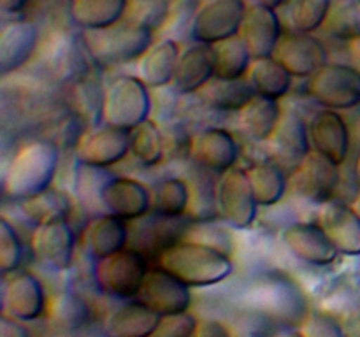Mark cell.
Masks as SVG:
<instances>
[{
	"instance_id": "cell-5",
	"label": "cell",
	"mask_w": 360,
	"mask_h": 337,
	"mask_svg": "<svg viewBox=\"0 0 360 337\" xmlns=\"http://www.w3.org/2000/svg\"><path fill=\"white\" fill-rule=\"evenodd\" d=\"M150 260L136 248H125L94 262V283L102 295L115 300H136L144 283Z\"/></svg>"
},
{
	"instance_id": "cell-56",
	"label": "cell",
	"mask_w": 360,
	"mask_h": 337,
	"mask_svg": "<svg viewBox=\"0 0 360 337\" xmlns=\"http://www.w3.org/2000/svg\"><path fill=\"white\" fill-rule=\"evenodd\" d=\"M357 181H359V185H360V157H359V160H357Z\"/></svg>"
},
{
	"instance_id": "cell-49",
	"label": "cell",
	"mask_w": 360,
	"mask_h": 337,
	"mask_svg": "<svg viewBox=\"0 0 360 337\" xmlns=\"http://www.w3.org/2000/svg\"><path fill=\"white\" fill-rule=\"evenodd\" d=\"M192 337H234L229 323L214 318H202L197 322Z\"/></svg>"
},
{
	"instance_id": "cell-37",
	"label": "cell",
	"mask_w": 360,
	"mask_h": 337,
	"mask_svg": "<svg viewBox=\"0 0 360 337\" xmlns=\"http://www.w3.org/2000/svg\"><path fill=\"white\" fill-rule=\"evenodd\" d=\"M333 0H287L280 14L285 30L315 34L323 27Z\"/></svg>"
},
{
	"instance_id": "cell-18",
	"label": "cell",
	"mask_w": 360,
	"mask_h": 337,
	"mask_svg": "<svg viewBox=\"0 0 360 337\" xmlns=\"http://www.w3.org/2000/svg\"><path fill=\"white\" fill-rule=\"evenodd\" d=\"M266 146L274 164L280 165L285 172H292L311 151L308 121H304L297 111L283 109L280 123Z\"/></svg>"
},
{
	"instance_id": "cell-46",
	"label": "cell",
	"mask_w": 360,
	"mask_h": 337,
	"mask_svg": "<svg viewBox=\"0 0 360 337\" xmlns=\"http://www.w3.org/2000/svg\"><path fill=\"white\" fill-rule=\"evenodd\" d=\"M185 239H192V241H199L202 244L213 246V248L220 249V251L232 255V237L225 228L218 227L217 223L211 221H193L190 225L188 232H186Z\"/></svg>"
},
{
	"instance_id": "cell-35",
	"label": "cell",
	"mask_w": 360,
	"mask_h": 337,
	"mask_svg": "<svg viewBox=\"0 0 360 337\" xmlns=\"http://www.w3.org/2000/svg\"><path fill=\"white\" fill-rule=\"evenodd\" d=\"M197 95L200 97L202 104L220 112H239L255 97L246 77L238 81L213 77Z\"/></svg>"
},
{
	"instance_id": "cell-3",
	"label": "cell",
	"mask_w": 360,
	"mask_h": 337,
	"mask_svg": "<svg viewBox=\"0 0 360 337\" xmlns=\"http://www.w3.org/2000/svg\"><path fill=\"white\" fill-rule=\"evenodd\" d=\"M157 265L190 288L214 286L234 272L231 255L192 239H183L162 251Z\"/></svg>"
},
{
	"instance_id": "cell-28",
	"label": "cell",
	"mask_w": 360,
	"mask_h": 337,
	"mask_svg": "<svg viewBox=\"0 0 360 337\" xmlns=\"http://www.w3.org/2000/svg\"><path fill=\"white\" fill-rule=\"evenodd\" d=\"M181 53L178 42L172 39H162L151 44V48L137 62V77L148 88H165L172 84L176 62Z\"/></svg>"
},
{
	"instance_id": "cell-2",
	"label": "cell",
	"mask_w": 360,
	"mask_h": 337,
	"mask_svg": "<svg viewBox=\"0 0 360 337\" xmlns=\"http://www.w3.org/2000/svg\"><path fill=\"white\" fill-rule=\"evenodd\" d=\"M58 164L60 146L55 140L35 139L23 144L4 171L2 193L6 200L20 204L51 188Z\"/></svg>"
},
{
	"instance_id": "cell-41",
	"label": "cell",
	"mask_w": 360,
	"mask_h": 337,
	"mask_svg": "<svg viewBox=\"0 0 360 337\" xmlns=\"http://www.w3.org/2000/svg\"><path fill=\"white\" fill-rule=\"evenodd\" d=\"M322 28L338 41H357L360 37V0H333Z\"/></svg>"
},
{
	"instance_id": "cell-47",
	"label": "cell",
	"mask_w": 360,
	"mask_h": 337,
	"mask_svg": "<svg viewBox=\"0 0 360 337\" xmlns=\"http://www.w3.org/2000/svg\"><path fill=\"white\" fill-rule=\"evenodd\" d=\"M299 332L302 337H347L341 323L319 309L309 312L304 323L299 326Z\"/></svg>"
},
{
	"instance_id": "cell-48",
	"label": "cell",
	"mask_w": 360,
	"mask_h": 337,
	"mask_svg": "<svg viewBox=\"0 0 360 337\" xmlns=\"http://www.w3.org/2000/svg\"><path fill=\"white\" fill-rule=\"evenodd\" d=\"M199 319L192 312L162 316L160 325L151 337H192Z\"/></svg>"
},
{
	"instance_id": "cell-16",
	"label": "cell",
	"mask_w": 360,
	"mask_h": 337,
	"mask_svg": "<svg viewBox=\"0 0 360 337\" xmlns=\"http://www.w3.org/2000/svg\"><path fill=\"white\" fill-rule=\"evenodd\" d=\"M281 244L299 262L311 267H329L336 263L340 251L316 221H294L280 234Z\"/></svg>"
},
{
	"instance_id": "cell-21",
	"label": "cell",
	"mask_w": 360,
	"mask_h": 337,
	"mask_svg": "<svg viewBox=\"0 0 360 337\" xmlns=\"http://www.w3.org/2000/svg\"><path fill=\"white\" fill-rule=\"evenodd\" d=\"M311 151L336 165H343L350 154V130L343 116L333 109H320L308 121Z\"/></svg>"
},
{
	"instance_id": "cell-29",
	"label": "cell",
	"mask_w": 360,
	"mask_h": 337,
	"mask_svg": "<svg viewBox=\"0 0 360 337\" xmlns=\"http://www.w3.org/2000/svg\"><path fill=\"white\" fill-rule=\"evenodd\" d=\"M281 114H283V109L280 102L255 95L238 112L239 130L253 143H267L280 123Z\"/></svg>"
},
{
	"instance_id": "cell-4",
	"label": "cell",
	"mask_w": 360,
	"mask_h": 337,
	"mask_svg": "<svg viewBox=\"0 0 360 337\" xmlns=\"http://www.w3.org/2000/svg\"><path fill=\"white\" fill-rule=\"evenodd\" d=\"M83 46L86 55L101 67L123 65L139 62L151 48L155 32L143 25L123 20L101 30H83Z\"/></svg>"
},
{
	"instance_id": "cell-12",
	"label": "cell",
	"mask_w": 360,
	"mask_h": 337,
	"mask_svg": "<svg viewBox=\"0 0 360 337\" xmlns=\"http://www.w3.org/2000/svg\"><path fill=\"white\" fill-rule=\"evenodd\" d=\"M127 154H130V133L104 123L84 130L76 144L77 164L86 167H115Z\"/></svg>"
},
{
	"instance_id": "cell-24",
	"label": "cell",
	"mask_w": 360,
	"mask_h": 337,
	"mask_svg": "<svg viewBox=\"0 0 360 337\" xmlns=\"http://www.w3.org/2000/svg\"><path fill=\"white\" fill-rule=\"evenodd\" d=\"M39 46V30L32 21L16 20L0 32V72L4 77L23 69Z\"/></svg>"
},
{
	"instance_id": "cell-44",
	"label": "cell",
	"mask_w": 360,
	"mask_h": 337,
	"mask_svg": "<svg viewBox=\"0 0 360 337\" xmlns=\"http://www.w3.org/2000/svg\"><path fill=\"white\" fill-rule=\"evenodd\" d=\"M229 325H231L234 337H278L280 333L278 329H281L267 316L243 308L239 309V312Z\"/></svg>"
},
{
	"instance_id": "cell-1",
	"label": "cell",
	"mask_w": 360,
	"mask_h": 337,
	"mask_svg": "<svg viewBox=\"0 0 360 337\" xmlns=\"http://www.w3.org/2000/svg\"><path fill=\"white\" fill-rule=\"evenodd\" d=\"M238 302L239 308L260 312L281 329H299L311 312L302 284L281 270L255 274L239 291Z\"/></svg>"
},
{
	"instance_id": "cell-11",
	"label": "cell",
	"mask_w": 360,
	"mask_h": 337,
	"mask_svg": "<svg viewBox=\"0 0 360 337\" xmlns=\"http://www.w3.org/2000/svg\"><path fill=\"white\" fill-rule=\"evenodd\" d=\"M2 315L28 323L48 315L49 297L42 281L30 270H18L2 281Z\"/></svg>"
},
{
	"instance_id": "cell-34",
	"label": "cell",
	"mask_w": 360,
	"mask_h": 337,
	"mask_svg": "<svg viewBox=\"0 0 360 337\" xmlns=\"http://www.w3.org/2000/svg\"><path fill=\"white\" fill-rule=\"evenodd\" d=\"M259 207L278 206L288 192V176L274 161H259L246 168Z\"/></svg>"
},
{
	"instance_id": "cell-13",
	"label": "cell",
	"mask_w": 360,
	"mask_h": 337,
	"mask_svg": "<svg viewBox=\"0 0 360 337\" xmlns=\"http://www.w3.org/2000/svg\"><path fill=\"white\" fill-rule=\"evenodd\" d=\"M34 258L46 269L63 272L72 267L76 251V235L65 218L44 221L34 227L30 235Z\"/></svg>"
},
{
	"instance_id": "cell-9",
	"label": "cell",
	"mask_w": 360,
	"mask_h": 337,
	"mask_svg": "<svg viewBox=\"0 0 360 337\" xmlns=\"http://www.w3.org/2000/svg\"><path fill=\"white\" fill-rule=\"evenodd\" d=\"M246 9L245 0H210L193 14L190 37L193 42L207 46L236 37L241 30Z\"/></svg>"
},
{
	"instance_id": "cell-36",
	"label": "cell",
	"mask_w": 360,
	"mask_h": 337,
	"mask_svg": "<svg viewBox=\"0 0 360 337\" xmlns=\"http://www.w3.org/2000/svg\"><path fill=\"white\" fill-rule=\"evenodd\" d=\"M213 172L193 164L185 178L190 190L188 214L192 221H211L218 214V181H213Z\"/></svg>"
},
{
	"instance_id": "cell-20",
	"label": "cell",
	"mask_w": 360,
	"mask_h": 337,
	"mask_svg": "<svg viewBox=\"0 0 360 337\" xmlns=\"http://www.w3.org/2000/svg\"><path fill=\"white\" fill-rule=\"evenodd\" d=\"M283 32L285 27L278 9L255 2L246 9L239 37L245 41L252 58L259 60L274 55Z\"/></svg>"
},
{
	"instance_id": "cell-53",
	"label": "cell",
	"mask_w": 360,
	"mask_h": 337,
	"mask_svg": "<svg viewBox=\"0 0 360 337\" xmlns=\"http://www.w3.org/2000/svg\"><path fill=\"white\" fill-rule=\"evenodd\" d=\"M257 2L264 4V6L273 7V9H280V7L285 6V2H287V0H257Z\"/></svg>"
},
{
	"instance_id": "cell-22",
	"label": "cell",
	"mask_w": 360,
	"mask_h": 337,
	"mask_svg": "<svg viewBox=\"0 0 360 337\" xmlns=\"http://www.w3.org/2000/svg\"><path fill=\"white\" fill-rule=\"evenodd\" d=\"M316 223L323 228L334 248L345 256H360V218L352 206L333 199L320 206Z\"/></svg>"
},
{
	"instance_id": "cell-55",
	"label": "cell",
	"mask_w": 360,
	"mask_h": 337,
	"mask_svg": "<svg viewBox=\"0 0 360 337\" xmlns=\"http://www.w3.org/2000/svg\"><path fill=\"white\" fill-rule=\"evenodd\" d=\"M350 206H352V209H354L355 213H357V216L360 218V192L354 197V200H352Z\"/></svg>"
},
{
	"instance_id": "cell-52",
	"label": "cell",
	"mask_w": 360,
	"mask_h": 337,
	"mask_svg": "<svg viewBox=\"0 0 360 337\" xmlns=\"http://www.w3.org/2000/svg\"><path fill=\"white\" fill-rule=\"evenodd\" d=\"M350 53H352V56H354L355 62H357L359 67H360V37L357 39V41L350 42Z\"/></svg>"
},
{
	"instance_id": "cell-33",
	"label": "cell",
	"mask_w": 360,
	"mask_h": 337,
	"mask_svg": "<svg viewBox=\"0 0 360 337\" xmlns=\"http://www.w3.org/2000/svg\"><path fill=\"white\" fill-rule=\"evenodd\" d=\"M41 60L48 67L55 79L76 81L83 79V58L77 51L74 41L62 34H55L48 39Z\"/></svg>"
},
{
	"instance_id": "cell-54",
	"label": "cell",
	"mask_w": 360,
	"mask_h": 337,
	"mask_svg": "<svg viewBox=\"0 0 360 337\" xmlns=\"http://www.w3.org/2000/svg\"><path fill=\"white\" fill-rule=\"evenodd\" d=\"M278 337H302V333L299 332V329H285L278 333Z\"/></svg>"
},
{
	"instance_id": "cell-32",
	"label": "cell",
	"mask_w": 360,
	"mask_h": 337,
	"mask_svg": "<svg viewBox=\"0 0 360 337\" xmlns=\"http://www.w3.org/2000/svg\"><path fill=\"white\" fill-rule=\"evenodd\" d=\"M130 0H72L70 18L83 30H101L125 20Z\"/></svg>"
},
{
	"instance_id": "cell-27",
	"label": "cell",
	"mask_w": 360,
	"mask_h": 337,
	"mask_svg": "<svg viewBox=\"0 0 360 337\" xmlns=\"http://www.w3.org/2000/svg\"><path fill=\"white\" fill-rule=\"evenodd\" d=\"M162 316L137 300H127L104 319L105 337H151Z\"/></svg>"
},
{
	"instance_id": "cell-43",
	"label": "cell",
	"mask_w": 360,
	"mask_h": 337,
	"mask_svg": "<svg viewBox=\"0 0 360 337\" xmlns=\"http://www.w3.org/2000/svg\"><path fill=\"white\" fill-rule=\"evenodd\" d=\"M23 241L16 227L6 216H2L0 218V272L2 276L18 272L23 262Z\"/></svg>"
},
{
	"instance_id": "cell-42",
	"label": "cell",
	"mask_w": 360,
	"mask_h": 337,
	"mask_svg": "<svg viewBox=\"0 0 360 337\" xmlns=\"http://www.w3.org/2000/svg\"><path fill=\"white\" fill-rule=\"evenodd\" d=\"M20 206L28 216V220L34 221L35 227H37V225L44 223V221L56 220V218H65L67 220L72 204H70L69 195H65L63 192L55 190L51 186L46 192L20 202Z\"/></svg>"
},
{
	"instance_id": "cell-38",
	"label": "cell",
	"mask_w": 360,
	"mask_h": 337,
	"mask_svg": "<svg viewBox=\"0 0 360 337\" xmlns=\"http://www.w3.org/2000/svg\"><path fill=\"white\" fill-rule=\"evenodd\" d=\"M214 77L227 81L245 79L248 76L253 58L239 35L221 41L213 46Z\"/></svg>"
},
{
	"instance_id": "cell-25",
	"label": "cell",
	"mask_w": 360,
	"mask_h": 337,
	"mask_svg": "<svg viewBox=\"0 0 360 337\" xmlns=\"http://www.w3.org/2000/svg\"><path fill=\"white\" fill-rule=\"evenodd\" d=\"M130 227L127 221L111 214H98L91 218L84 227L81 242L84 251L94 262L111 256L129 248Z\"/></svg>"
},
{
	"instance_id": "cell-45",
	"label": "cell",
	"mask_w": 360,
	"mask_h": 337,
	"mask_svg": "<svg viewBox=\"0 0 360 337\" xmlns=\"http://www.w3.org/2000/svg\"><path fill=\"white\" fill-rule=\"evenodd\" d=\"M169 0H139V2H130L127 11L125 20L132 23L143 25L150 30H157L158 25L167 16Z\"/></svg>"
},
{
	"instance_id": "cell-7",
	"label": "cell",
	"mask_w": 360,
	"mask_h": 337,
	"mask_svg": "<svg viewBox=\"0 0 360 337\" xmlns=\"http://www.w3.org/2000/svg\"><path fill=\"white\" fill-rule=\"evenodd\" d=\"M308 93L323 109L348 111L359 107L360 69L348 63L329 62L309 77Z\"/></svg>"
},
{
	"instance_id": "cell-39",
	"label": "cell",
	"mask_w": 360,
	"mask_h": 337,
	"mask_svg": "<svg viewBox=\"0 0 360 337\" xmlns=\"http://www.w3.org/2000/svg\"><path fill=\"white\" fill-rule=\"evenodd\" d=\"M190 190L185 178H165L151 192V213L165 218L188 214Z\"/></svg>"
},
{
	"instance_id": "cell-23",
	"label": "cell",
	"mask_w": 360,
	"mask_h": 337,
	"mask_svg": "<svg viewBox=\"0 0 360 337\" xmlns=\"http://www.w3.org/2000/svg\"><path fill=\"white\" fill-rule=\"evenodd\" d=\"M214 77L213 46L192 42L181 49L176 62L172 86L181 95L199 93Z\"/></svg>"
},
{
	"instance_id": "cell-51",
	"label": "cell",
	"mask_w": 360,
	"mask_h": 337,
	"mask_svg": "<svg viewBox=\"0 0 360 337\" xmlns=\"http://www.w3.org/2000/svg\"><path fill=\"white\" fill-rule=\"evenodd\" d=\"M30 0H0V7L6 14H18L27 9Z\"/></svg>"
},
{
	"instance_id": "cell-40",
	"label": "cell",
	"mask_w": 360,
	"mask_h": 337,
	"mask_svg": "<svg viewBox=\"0 0 360 337\" xmlns=\"http://www.w3.org/2000/svg\"><path fill=\"white\" fill-rule=\"evenodd\" d=\"M130 154L144 167H155L165 157L164 132L153 119H146L130 130Z\"/></svg>"
},
{
	"instance_id": "cell-19",
	"label": "cell",
	"mask_w": 360,
	"mask_h": 337,
	"mask_svg": "<svg viewBox=\"0 0 360 337\" xmlns=\"http://www.w3.org/2000/svg\"><path fill=\"white\" fill-rule=\"evenodd\" d=\"M188 158L192 164L221 176L236 167L239 146L231 130L220 126H207L192 136Z\"/></svg>"
},
{
	"instance_id": "cell-10",
	"label": "cell",
	"mask_w": 360,
	"mask_h": 337,
	"mask_svg": "<svg viewBox=\"0 0 360 337\" xmlns=\"http://www.w3.org/2000/svg\"><path fill=\"white\" fill-rule=\"evenodd\" d=\"M218 214L229 227L248 230L259 216V204L253 195L246 168L234 167L218 178Z\"/></svg>"
},
{
	"instance_id": "cell-30",
	"label": "cell",
	"mask_w": 360,
	"mask_h": 337,
	"mask_svg": "<svg viewBox=\"0 0 360 337\" xmlns=\"http://www.w3.org/2000/svg\"><path fill=\"white\" fill-rule=\"evenodd\" d=\"M48 319L63 332L86 329L94 319V311L86 298L74 290H62L49 298Z\"/></svg>"
},
{
	"instance_id": "cell-26",
	"label": "cell",
	"mask_w": 360,
	"mask_h": 337,
	"mask_svg": "<svg viewBox=\"0 0 360 337\" xmlns=\"http://www.w3.org/2000/svg\"><path fill=\"white\" fill-rule=\"evenodd\" d=\"M319 311L338 319L347 337H360V291L350 281H334L323 290Z\"/></svg>"
},
{
	"instance_id": "cell-57",
	"label": "cell",
	"mask_w": 360,
	"mask_h": 337,
	"mask_svg": "<svg viewBox=\"0 0 360 337\" xmlns=\"http://www.w3.org/2000/svg\"><path fill=\"white\" fill-rule=\"evenodd\" d=\"M130 2H139V0H130Z\"/></svg>"
},
{
	"instance_id": "cell-15",
	"label": "cell",
	"mask_w": 360,
	"mask_h": 337,
	"mask_svg": "<svg viewBox=\"0 0 360 337\" xmlns=\"http://www.w3.org/2000/svg\"><path fill=\"white\" fill-rule=\"evenodd\" d=\"M273 56L292 77L299 79H309L329 63V53L323 42L316 35L302 32L285 30Z\"/></svg>"
},
{
	"instance_id": "cell-14",
	"label": "cell",
	"mask_w": 360,
	"mask_h": 337,
	"mask_svg": "<svg viewBox=\"0 0 360 337\" xmlns=\"http://www.w3.org/2000/svg\"><path fill=\"white\" fill-rule=\"evenodd\" d=\"M98 206L102 214L132 223L151 213V192L139 179L111 176L98 193Z\"/></svg>"
},
{
	"instance_id": "cell-17",
	"label": "cell",
	"mask_w": 360,
	"mask_h": 337,
	"mask_svg": "<svg viewBox=\"0 0 360 337\" xmlns=\"http://www.w3.org/2000/svg\"><path fill=\"white\" fill-rule=\"evenodd\" d=\"M192 288L169 274L162 267H151L136 300L150 308L158 316L188 312L192 305Z\"/></svg>"
},
{
	"instance_id": "cell-31",
	"label": "cell",
	"mask_w": 360,
	"mask_h": 337,
	"mask_svg": "<svg viewBox=\"0 0 360 337\" xmlns=\"http://www.w3.org/2000/svg\"><path fill=\"white\" fill-rule=\"evenodd\" d=\"M246 79L257 97L280 102L290 91L294 77L274 56H269V58L253 60Z\"/></svg>"
},
{
	"instance_id": "cell-50",
	"label": "cell",
	"mask_w": 360,
	"mask_h": 337,
	"mask_svg": "<svg viewBox=\"0 0 360 337\" xmlns=\"http://www.w3.org/2000/svg\"><path fill=\"white\" fill-rule=\"evenodd\" d=\"M0 337H32V332L20 319L2 315L0 316Z\"/></svg>"
},
{
	"instance_id": "cell-6",
	"label": "cell",
	"mask_w": 360,
	"mask_h": 337,
	"mask_svg": "<svg viewBox=\"0 0 360 337\" xmlns=\"http://www.w3.org/2000/svg\"><path fill=\"white\" fill-rule=\"evenodd\" d=\"M151 93L150 88L137 76H120L111 81L104 91L102 121L130 132L150 119Z\"/></svg>"
},
{
	"instance_id": "cell-8",
	"label": "cell",
	"mask_w": 360,
	"mask_h": 337,
	"mask_svg": "<svg viewBox=\"0 0 360 337\" xmlns=\"http://www.w3.org/2000/svg\"><path fill=\"white\" fill-rule=\"evenodd\" d=\"M340 186V165L327 160L316 151H309L308 157L288 176V190L299 199L316 204L319 207L336 199Z\"/></svg>"
}]
</instances>
